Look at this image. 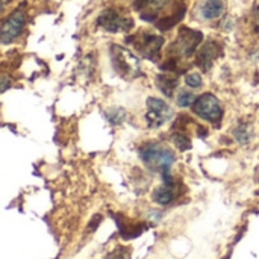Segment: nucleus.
Instances as JSON below:
<instances>
[{"label":"nucleus","mask_w":259,"mask_h":259,"mask_svg":"<svg viewBox=\"0 0 259 259\" xmlns=\"http://www.w3.org/2000/svg\"><path fill=\"white\" fill-rule=\"evenodd\" d=\"M143 162L153 171H159L162 176H168L171 165L175 164V153L170 147L158 143H149L140 150Z\"/></svg>","instance_id":"f257e3e1"},{"label":"nucleus","mask_w":259,"mask_h":259,"mask_svg":"<svg viewBox=\"0 0 259 259\" xmlns=\"http://www.w3.org/2000/svg\"><path fill=\"white\" fill-rule=\"evenodd\" d=\"M109 55H111L112 67L120 76L131 77V79L141 76V65L138 58L126 47L112 44L109 49Z\"/></svg>","instance_id":"f03ea898"},{"label":"nucleus","mask_w":259,"mask_h":259,"mask_svg":"<svg viewBox=\"0 0 259 259\" xmlns=\"http://www.w3.org/2000/svg\"><path fill=\"white\" fill-rule=\"evenodd\" d=\"M193 112L212 124H219L223 118V108L219 99L211 93L202 94L196 99V102L193 103Z\"/></svg>","instance_id":"7ed1b4c3"},{"label":"nucleus","mask_w":259,"mask_h":259,"mask_svg":"<svg viewBox=\"0 0 259 259\" xmlns=\"http://www.w3.org/2000/svg\"><path fill=\"white\" fill-rule=\"evenodd\" d=\"M202 39H203V33L200 30H194V29L184 26L181 27L176 41L171 44V52L178 53L179 56L188 58L196 52Z\"/></svg>","instance_id":"20e7f679"},{"label":"nucleus","mask_w":259,"mask_h":259,"mask_svg":"<svg viewBox=\"0 0 259 259\" xmlns=\"http://www.w3.org/2000/svg\"><path fill=\"white\" fill-rule=\"evenodd\" d=\"M173 117L171 106L161 99L149 97L146 103V120L150 127H161L168 123Z\"/></svg>","instance_id":"39448f33"},{"label":"nucleus","mask_w":259,"mask_h":259,"mask_svg":"<svg viewBox=\"0 0 259 259\" xmlns=\"http://www.w3.org/2000/svg\"><path fill=\"white\" fill-rule=\"evenodd\" d=\"M127 41H131L134 44V47L147 59L150 61H156V58L159 56L161 47L164 46V38L159 35H153V33H140L135 36L127 38Z\"/></svg>","instance_id":"423d86ee"},{"label":"nucleus","mask_w":259,"mask_h":259,"mask_svg":"<svg viewBox=\"0 0 259 259\" xmlns=\"http://www.w3.org/2000/svg\"><path fill=\"white\" fill-rule=\"evenodd\" d=\"M26 23V12L23 9V6H18L14 12H11V15L5 20L3 26H2V33H0V39L3 44H9L14 39H17L20 36V33L23 32Z\"/></svg>","instance_id":"0eeeda50"},{"label":"nucleus","mask_w":259,"mask_h":259,"mask_svg":"<svg viewBox=\"0 0 259 259\" xmlns=\"http://www.w3.org/2000/svg\"><path fill=\"white\" fill-rule=\"evenodd\" d=\"M97 24L100 27H103L105 30L115 33V32H127V30H131L134 27V20L120 15L115 9H106L99 15Z\"/></svg>","instance_id":"6e6552de"},{"label":"nucleus","mask_w":259,"mask_h":259,"mask_svg":"<svg viewBox=\"0 0 259 259\" xmlns=\"http://www.w3.org/2000/svg\"><path fill=\"white\" fill-rule=\"evenodd\" d=\"M222 46L217 41H206V44L202 46V49L196 55V65H199L203 71H208L212 65V62L220 56Z\"/></svg>","instance_id":"1a4fd4ad"},{"label":"nucleus","mask_w":259,"mask_h":259,"mask_svg":"<svg viewBox=\"0 0 259 259\" xmlns=\"http://www.w3.org/2000/svg\"><path fill=\"white\" fill-rule=\"evenodd\" d=\"M176 197V185L173 184L170 176H164V184L161 187H158L153 193V200L158 205H168L175 200Z\"/></svg>","instance_id":"9d476101"},{"label":"nucleus","mask_w":259,"mask_h":259,"mask_svg":"<svg viewBox=\"0 0 259 259\" xmlns=\"http://www.w3.org/2000/svg\"><path fill=\"white\" fill-rule=\"evenodd\" d=\"M134 5L146 21H152L156 18L159 9L165 5V0H135Z\"/></svg>","instance_id":"9b49d317"},{"label":"nucleus","mask_w":259,"mask_h":259,"mask_svg":"<svg viewBox=\"0 0 259 259\" xmlns=\"http://www.w3.org/2000/svg\"><path fill=\"white\" fill-rule=\"evenodd\" d=\"M179 79L175 74H158L156 77V85L159 88V91L165 96V97H171L175 90L178 88Z\"/></svg>","instance_id":"f8f14e48"},{"label":"nucleus","mask_w":259,"mask_h":259,"mask_svg":"<svg viewBox=\"0 0 259 259\" xmlns=\"http://www.w3.org/2000/svg\"><path fill=\"white\" fill-rule=\"evenodd\" d=\"M225 11V3L223 0H206L202 8H200V14L203 18L206 20H214L219 18Z\"/></svg>","instance_id":"ddd939ff"},{"label":"nucleus","mask_w":259,"mask_h":259,"mask_svg":"<svg viewBox=\"0 0 259 259\" xmlns=\"http://www.w3.org/2000/svg\"><path fill=\"white\" fill-rule=\"evenodd\" d=\"M185 11H187V8L182 5V6H179V9H178L173 15H170V17H164V18L158 20V21H156L158 29H161V30H168V29H171L175 24H178V23L184 18Z\"/></svg>","instance_id":"4468645a"},{"label":"nucleus","mask_w":259,"mask_h":259,"mask_svg":"<svg viewBox=\"0 0 259 259\" xmlns=\"http://www.w3.org/2000/svg\"><path fill=\"white\" fill-rule=\"evenodd\" d=\"M234 137H235V140L240 144H247L252 140V137H253V127H252V124L240 123L235 127V131H234Z\"/></svg>","instance_id":"2eb2a0df"},{"label":"nucleus","mask_w":259,"mask_h":259,"mask_svg":"<svg viewBox=\"0 0 259 259\" xmlns=\"http://www.w3.org/2000/svg\"><path fill=\"white\" fill-rule=\"evenodd\" d=\"M106 118L109 120V123L112 124H121L126 118V111L123 108H111L106 111Z\"/></svg>","instance_id":"dca6fc26"},{"label":"nucleus","mask_w":259,"mask_h":259,"mask_svg":"<svg viewBox=\"0 0 259 259\" xmlns=\"http://www.w3.org/2000/svg\"><path fill=\"white\" fill-rule=\"evenodd\" d=\"M171 140H173L175 146L179 150H188V149H191V140L185 134H182V132H175L171 135Z\"/></svg>","instance_id":"f3484780"},{"label":"nucleus","mask_w":259,"mask_h":259,"mask_svg":"<svg viewBox=\"0 0 259 259\" xmlns=\"http://www.w3.org/2000/svg\"><path fill=\"white\" fill-rule=\"evenodd\" d=\"M196 102V96L191 93V91H187V90H182L178 96V105L181 108H188V106H193V103Z\"/></svg>","instance_id":"a211bd4d"},{"label":"nucleus","mask_w":259,"mask_h":259,"mask_svg":"<svg viewBox=\"0 0 259 259\" xmlns=\"http://www.w3.org/2000/svg\"><path fill=\"white\" fill-rule=\"evenodd\" d=\"M185 83L191 88H199V87H202L203 80H202V76L199 73H188L185 76Z\"/></svg>","instance_id":"6ab92c4d"},{"label":"nucleus","mask_w":259,"mask_h":259,"mask_svg":"<svg viewBox=\"0 0 259 259\" xmlns=\"http://www.w3.org/2000/svg\"><path fill=\"white\" fill-rule=\"evenodd\" d=\"M106 259H127V252L123 249H118V250L112 252Z\"/></svg>","instance_id":"aec40b11"},{"label":"nucleus","mask_w":259,"mask_h":259,"mask_svg":"<svg viewBox=\"0 0 259 259\" xmlns=\"http://www.w3.org/2000/svg\"><path fill=\"white\" fill-rule=\"evenodd\" d=\"M256 20H258V23H259V8L256 9Z\"/></svg>","instance_id":"412c9836"}]
</instances>
